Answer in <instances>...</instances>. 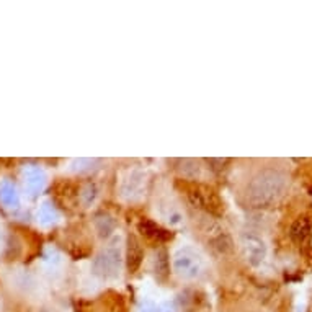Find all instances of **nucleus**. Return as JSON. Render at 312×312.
Returning <instances> with one entry per match:
<instances>
[{
  "instance_id": "obj_1",
  "label": "nucleus",
  "mask_w": 312,
  "mask_h": 312,
  "mask_svg": "<svg viewBox=\"0 0 312 312\" xmlns=\"http://www.w3.org/2000/svg\"><path fill=\"white\" fill-rule=\"evenodd\" d=\"M288 175L278 168H260L250 180L244 191L245 203L250 208H268L283 198L288 190Z\"/></svg>"
},
{
  "instance_id": "obj_2",
  "label": "nucleus",
  "mask_w": 312,
  "mask_h": 312,
  "mask_svg": "<svg viewBox=\"0 0 312 312\" xmlns=\"http://www.w3.org/2000/svg\"><path fill=\"white\" fill-rule=\"evenodd\" d=\"M177 186L183 191L188 203L193 208L204 211L206 214L211 216H222L224 213V201L217 193L216 188H213L211 185L199 183V181H186V180H178Z\"/></svg>"
},
{
  "instance_id": "obj_3",
  "label": "nucleus",
  "mask_w": 312,
  "mask_h": 312,
  "mask_svg": "<svg viewBox=\"0 0 312 312\" xmlns=\"http://www.w3.org/2000/svg\"><path fill=\"white\" fill-rule=\"evenodd\" d=\"M121 247H119L118 240L115 239L95 255L92 262V271L93 275L101 279H113L118 278L121 273Z\"/></svg>"
},
{
  "instance_id": "obj_4",
  "label": "nucleus",
  "mask_w": 312,
  "mask_h": 312,
  "mask_svg": "<svg viewBox=\"0 0 312 312\" xmlns=\"http://www.w3.org/2000/svg\"><path fill=\"white\" fill-rule=\"evenodd\" d=\"M173 271L183 279H196L204 271V260L201 253L191 247L178 248L172 260Z\"/></svg>"
},
{
  "instance_id": "obj_5",
  "label": "nucleus",
  "mask_w": 312,
  "mask_h": 312,
  "mask_svg": "<svg viewBox=\"0 0 312 312\" xmlns=\"http://www.w3.org/2000/svg\"><path fill=\"white\" fill-rule=\"evenodd\" d=\"M240 247H242L244 255L250 265L257 266L265 260L266 245L258 235L250 234V232L242 234V237H240Z\"/></svg>"
},
{
  "instance_id": "obj_6",
  "label": "nucleus",
  "mask_w": 312,
  "mask_h": 312,
  "mask_svg": "<svg viewBox=\"0 0 312 312\" xmlns=\"http://www.w3.org/2000/svg\"><path fill=\"white\" fill-rule=\"evenodd\" d=\"M54 198L56 201L61 204V206L67 208V209H72L77 206V203L80 201L79 199V195H80V185L75 183L72 180H57L54 183Z\"/></svg>"
},
{
  "instance_id": "obj_7",
  "label": "nucleus",
  "mask_w": 312,
  "mask_h": 312,
  "mask_svg": "<svg viewBox=\"0 0 312 312\" xmlns=\"http://www.w3.org/2000/svg\"><path fill=\"white\" fill-rule=\"evenodd\" d=\"M21 181H23V186L28 191V195L34 196L44 190V186L48 183V175L41 167L26 165L21 170Z\"/></svg>"
},
{
  "instance_id": "obj_8",
  "label": "nucleus",
  "mask_w": 312,
  "mask_h": 312,
  "mask_svg": "<svg viewBox=\"0 0 312 312\" xmlns=\"http://www.w3.org/2000/svg\"><path fill=\"white\" fill-rule=\"evenodd\" d=\"M288 234H289V239H291L294 244L297 245L304 244L312 234V216L309 213L297 216L296 219L291 222V226H289Z\"/></svg>"
},
{
  "instance_id": "obj_9",
  "label": "nucleus",
  "mask_w": 312,
  "mask_h": 312,
  "mask_svg": "<svg viewBox=\"0 0 312 312\" xmlns=\"http://www.w3.org/2000/svg\"><path fill=\"white\" fill-rule=\"evenodd\" d=\"M137 230L141 232L142 237H146L147 240H154V242H165L173 237V234L170 230L160 227L157 222L149 219V217H142L137 222Z\"/></svg>"
},
{
  "instance_id": "obj_10",
  "label": "nucleus",
  "mask_w": 312,
  "mask_h": 312,
  "mask_svg": "<svg viewBox=\"0 0 312 312\" xmlns=\"http://www.w3.org/2000/svg\"><path fill=\"white\" fill-rule=\"evenodd\" d=\"M144 260V250H142L141 240L134 234H129L126 239V268L129 273H136Z\"/></svg>"
},
{
  "instance_id": "obj_11",
  "label": "nucleus",
  "mask_w": 312,
  "mask_h": 312,
  "mask_svg": "<svg viewBox=\"0 0 312 312\" xmlns=\"http://www.w3.org/2000/svg\"><path fill=\"white\" fill-rule=\"evenodd\" d=\"M92 312H124V302L116 293H106L93 304Z\"/></svg>"
},
{
  "instance_id": "obj_12",
  "label": "nucleus",
  "mask_w": 312,
  "mask_h": 312,
  "mask_svg": "<svg viewBox=\"0 0 312 312\" xmlns=\"http://www.w3.org/2000/svg\"><path fill=\"white\" fill-rule=\"evenodd\" d=\"M0 203L7 209H16L20 206V195L16 186L8 178L0 181Z\"/></svg>"
},
{
  "instance_id": "obj_13",
  "label": "nucleus",
  "mask_w": 312,
  "mask_h": 312,
  "mask_svg": "<svg viewBox=\"0 0 312 312\" xmlns=\"http://www.w3.org/2000/svg\"><path fill=\"white\" fill-rule=\"evenodd\" d=\"M201 164L199 160L195 159H181L178 160V165H177V172L181 175V180L186 181H196V178H199L201 175Z\"/></svg>"
},
{
  "instance_id": "obj_14",
  "label": "nucleus",
  "mask_w": 312,
  "mask_h": 312,
  "mask_svg": "<svg viewBox=\"0 0 312 312\" xmlns=\"http://www.w3.org/2000/svg\"><path fill=\"white\" fill-rule=\"evenodd\" d=\"M142 185H144V175L139 172L131 173V175H129L123 183V190H121L123 196L128 199H134L136 196L141 195L139 191L142 188Z\"/></svg>"
},
{
  "instance_id": "obj_15",
  "label": "nucleus",
  "mask_w": 312,
  "mask_h": 312,
  "mask_svg": "<svg viewBox=\"0 0 312 312\" xmlns=\"http://www.w3.org/2000/svg\"><path fill=\"white\" fill-rule=\"evenodd\" d=\"M59 221V211L56 204L51 201H44L38 209V222L43 227H51Z\"/></svg>"
},
{
  "instance_id": "obj_16",
  "label": "nucleus",
  "mask_w": 312,
  "mask_h": 312,
  "mask_svg": "<svg viewBox=\"0 0 312 312\" xmlns=\"http://www.w3.org/2000/svg\"><path fill=\"white\" fill-rule=\"evenodd\" d=\"M155 276L159 279H167V276L170 275V263H168V253L164 247H160L155 252Z\"/></svg>"
},
{
  "instance_id": "obj_17",
  "label": "nucleus",
  "mask_w": 312,
  "mask_h": 312,
  "mask_svg": "<svg viewBox=\"0 0 312 312\" xmlns=\"http://www.w3.org/2000/svg\"><path fill=\"white\" fill-rule=\"evenodd\" d=\"M115 226L116 222L115 219L108 214H98L95 217V227H97V232L101 235V237H108V235L115 230Z\"/></svg>"
},
{
  "instance_id": "obj_18",
  "label": "nucleus",
  "mask_w": 312,
  "mask_h": 312,
  "mask_svg": "<svg viewBox=\"0 0 312 312\" xmlns=\"http://www.w3.org/2000/svg\"><path fill=\"white\" fill-rule=\"evenodd\" d=\"M98 196V188L93 181H87V183L80 185V195H79V199L82 201L85 206L92 204L93 201L97 199Z\"/></svg>"
},
{
  "instance_id": "obj_19",
  "label": "nucleus",
  "mask_w": 312,
  "mask_h": 312,
  "mask_svg": "<svg viewBox=\"0 0 312 312\" xmlns=\"http://www.w3.org/2000/svg\"><path fill=\"white\" fill-rule=\"evenodd\" d=\"M97 164H100V160L97 159H77L70 164V170L75 173H88L95 168Z\"/></svg>"
},
{
  "instance_id": "obj_20",
  "label": "nucleus",
  "mask_w": 312,
  "mask_h": 312,
  "mask_svg": "<svg viewBox=\"0 0 312 312\" xmlns=\"http://www.w3.org/2000/svg\"><path fill=\"white\" fill-rule=\"evenodd\" d=\"M164 217L170 226H181L183 224V214L175 206H167V211H164Z\"/></svg>"
},
{
  "instance_id": "obj_21",
  "label": "nucleus",
  "mask_w": 312,
  "mask_h": 312,
  "mask_svg": "<svg viewBox=\"0 0 312 312\" xmlns=\"http://www.w3.org/2000/svg\"><path fill=\"white\" fill-rule=\"evenodd\" d=\"M206 162H208V165L211 170L219 173V172L224 170L227 164L230 162V159H206Z\"/></svg>"
},
{
  "instance_id": "obj_22",
  "label": "nucleus",
  "mask_w": 312,
  "mask_h": 312,
  "mask_svg": "<svg viewBox=\"0 0 312 312\" xmlns=\"http://www.w3.org/2000/svg\"><path fill=\"white\" fill-rule=\"evenodd\" d=\"M139 312H157V306L150 301H144L139 307Z\"/></svg>"
},
{
  "instance_id": "obj_23",
  "label": "nucleus",
  "mask_w": 312,
  "mask_h": 312,
  "mask_svg": "<svg viewBox=\"0 0 312 312\" xmlns=\"http://www.w3.org/2000/svg\"><path fill=\"white\" fill-rule=\"evenodd\" d=\"M157 312H177L175 304H170V302H165V304L157 306Z\"/></svg>"
}]
</instances>
